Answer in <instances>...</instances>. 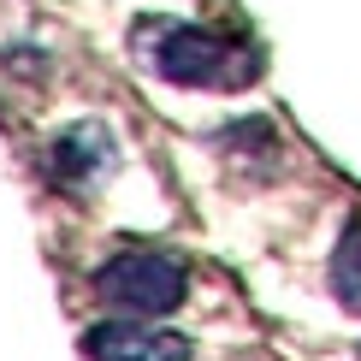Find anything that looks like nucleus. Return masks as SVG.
<instances>
[{"instance_id":"obj_2","label":"nucleus","mask_w":361,"mask_h":361,"mask_svg":"<svg viewBox=\"0 0 361 361\" xmlns=\"http://www.w3.org/2000/svg\"><path fill=\"white\" fill-rule=\"evenodd\" d=\"M95 296L107 308H118V314L154 320V314L184 308L190 273H184V261H172L166 249H118L113 261L95 273Z\"/></svg>"},{"instance_id":"obj_4","label":"nucleus","mask_w":361,"mask_h":361,"mask_svg":"<svg viewBox=\"0 0 361 361\" xmlns=\"http://www.w3.org/2000/svg\"><path fill=\"white\" fill-rule=\"evenodd\" d=\"M107 166H113V137H107V125H95V118L71 125L66 137L54 142V178L59 184H89V178H101Z\"/></svg>"},{"instance_id":"obj_3","label":"nucleus","mask_w":361,"mask_h":361,"mask_svg":"<svg viewBox=\"0 0 361 361\" xmlns=\"http://www.w3.org/2000/svg\"><path fill=\"white\" fill-rule=\"evenodd\" d=\"M89 361H190V338L178 332H154L142 314L130 320H107L83 338Z\"/></svg>"},{"instance_id":"obj_1","label":"nucleus","mask_w":361,"mask_h":361,"mask_svg":"<svg viewBox=\"0 0 361 361\" xmlns=\"http://www.w3.org/2000/svg\"><path fill=\"white\" fill-rule=\"evenodd\" d=\"M137 54L154 78H166L178 89H249L261 78V54L237 36H219V30L202 24H142L137 30Z\"/></svg>"},{"instance_id":"obj_5","label":"nucleus","mask_w":361,"mask_h":361,"mask_svg":"<svg viewBox=\"0 0 361 361\" xmlns=\"http://www.w3.org/2000/svg\"><path fill=\"white\" fill-rule=\"evenodd\" d=\"M332 296L350 314H361V214L343 219V237L332 249Z\"/></svg>"}]
</instances>
